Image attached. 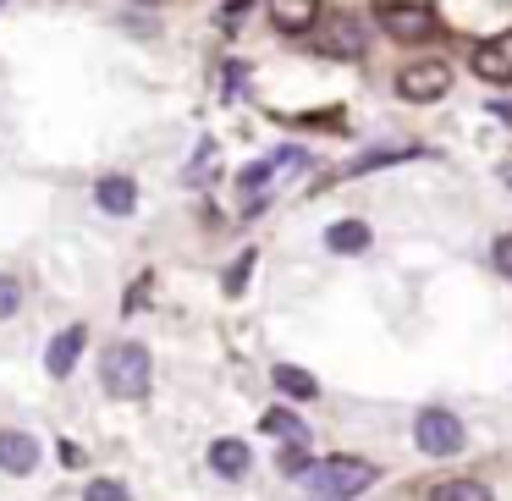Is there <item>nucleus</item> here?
Segmentation results:
<instances>
[{
  "mask_svg": "<svg viewBox=\"0 0 512 501\" xmlns=\"http://www.w3.org/2000/svg\"><path fill=\"white\" fill-rule=\"evenodd\" d=\"M100 386L116 402H144L149 386H155V358H149V347L144 342H111L100 358Z\"/></svg>",
  "mask_w": 512,
  "mask_h": 501,
  "instance_id": "obj_1",
  "label": "nucleus"
},
{
  "mask_svg": "<svg viewBox=\"0 0 512 501\" xmlns=\"http://www.w3.org/2000/svg\"><path fill=\"white\" fill-rule=\"evenodd\" d=\"M375 479H380V468L369 463V457H353V452L325 457L309 474V501H358Z\"/></svg>",
  "mask_w": 512,
  "mask_h": 501,
  "instance_id": "obj_2",
  "label": "nucleus"
},
{
  "mask_svg": "<svg viewBox=\"0 0 512 501\" xmlns=\"http://www.w3.org/2000/svg\"><path fill=\"white\" fill-rule=\"evenodd\" d=\"M468 441L463 419H457L452 408H419L413 413V446H419L430 463H446V457H457Z\"/></svg>",
  "mask_w": 512,
  "mask_h": 501,
  "instance_id": "obj_3",
  "label": "nucleus"
},
{
  "mask_svg": "<svg viewBox=\"0 0 512 501\" xmlns=\"http://www.w3.org/2000/svg\"><path fill=\"white\" fill-rule=\"evenodd\" d=\"M397 94L408 105H435L452 94V67L446 61H408V67L397 72Z\"/></svg>",
  "mask_w": 512,
  "mask_h": 501,
  "instance_id": "obj_4",
  "label": "nucleus"
},
{
  "mask_svg": "<svg viewBox=\"0 0 512 501\" xmlns=\"http://www.w3.org/2000/svg\"><path fill=\"white\" fill-rule=\"evenodd\" d=\"M375 17H380V28H386L391 39H402V45L435 39V12L424 6V0H386Z\"/></svg>",
  "mask_w": 512,
  "mask_h": 501,
  "instance_id": "obj_5",
  "label": "nucleus"
},
{
  "mask_svg": "<svg viewBox=\"0 0 512 501\" xmlns=\"http://www.w3.org/2000/svg\"><path fill=\"white\" fill-rule=\"evenodd\" d=\"M83 347H89V325H61V331L50 336V347H45V375L50 380H67L72 369H78Z\"/></svg>",
  "mask_w": 512,
  "mask_h": 501,
  "instance_id": "obj_6",
  "label": "nucleus"
},
{
  "mask_svg": "<svg viewBox=\"0 0 512 501\" xmlns=\"http://www.w3.org/2000/svg\"><path fill=\"white\" fill-rule=\"evenodd\" d=\"M474 78L485 83H512V34H496V39H479L474 56H468Z\"/></svg>",
  "mask_w": 512,
  "mask_h": 501,
  "instance_id": "obj_7",
  "label": "nucleus"
},
{
  "mask_svg": "<svg viewBox=\"0 0 512 501\" xmlns=\"http://www.w3.org/2000/svg\"><path fill=\"white\" fill-rule=\"evenodd\" d=\"M39 468V441L28 430H0V474L28 479Z\"/></svg>",
  "mask_w": 512,
  "mask_h": 501,
  "instance_id": "obj_8",
  "label": "nucleus"
},
{
  "mask_svg": "<svg viewBox=\"0 0 512 501\" xmlns=\"http://www.w3.org/2000/svg\"><path fill=\"white\" fill-rule=\"evenodd\" d=\"M364 45H369V34H364L358 17H336V23L320 34V56H336V61H358Z\"/></svg>",
  "mask_w": 512,
  "mask_h": 501,
  "instance_id": "obj_9",
  "label": "nucleus"
},
{
  "mask_svg": "<svg viewBox=\"0 0 512 501\" xmlns=\"http://www.w3.org/2000/svg\"><path fill=\"white\" fill-rule=\"evenodd\" d=\"M204 463H210V474H221V479H243L248 468H254V452H248V441H237V435H221Z\"/></svg>",
  "mask_w": 512,
  "mask_h": 501,
  "instance_id": "obj_10",
  "label": "nucleus"
},
{
  "mask_svg": "<svg viewBox=\"0 0 512 501\" xmlns=\"http://www.w3.org/2000/svg\"><path fill=\"white\" fill-rule=\"evenodd\" d=\"M270 177H276V166L270 160H254V166H243L237 171V193H243V215H265V204H270Z\"/></svg>",
  "mask_w": 512,
  "mask_h": 501,
  "instance_id": "obj_11",
  "label": "nucleus"
},
{
  "mask_svg": "<svg viewBox=\"0 0 512 501\" xmlns=\"http://www.w3.org/2000/svg\"><path fill=\"white\" fill-rule=\"evenodd\" d=\"M270 23L281 34H309L320 23V0H270Z\"/></svg>",
  "mask_w": 512,
  "mask_h": 501,
  "instance_id": "obj_12",
  "label": "nucleus"
},
{
  "mask_svg": "<svg viewBox=\"0 0 512 501\" xmlns=\"http://www.w3.org/2000/svg\"><path fill=\"white\" fill-rule=\"evenodd\" d=\"M94 204L105 215H133L138 210V182L133 177H100L94 182Z\"/></svg>",
  "mask_w": 512,
  "mask_h": 501,
  "instance_id": "obj_13",
  "label": "nucleus"
},
{
  "mask_svg": "<svg viewBox=\"0 0 512 501\" xmlns=\"http://www.w3.org/2000/svg\"><path fill=\"white\" fill-rule=\"evenodd\" d=\"M369 243H375V232H369L364 221H331L325 226V248H331V254H369Z\"/></svg>",
  "mask_w": 512,
  "mask_h": 501,
  "instance_id": "obj_14",
  "label": "nucleus"
},
{
  "mask_svg": "<svg viewBox=\"0 0 512 501\" xmlns=\"http://www.w3.org/2000/svg\"><path fill=\"white\" fill-rule=\"evenodd\" d=\"M270 380H276V391H281V397H292V402H314V397H320V380H314L309 369H298V364H276V369H270Z\"/></svg>",
  "mask_w": 512,
  "mask_h": 501,
  "instance_id": "obj_15",
  "label": "nucleus"
},
{
  "mask_svg": "<svg viewBox=\"0 0 512 501\" xmlns=\"http://www.w3.org/2000/svg\"><path fill=\"white\" fill-rule=\"evenodd\" d=\"M419 155V144H397V149H369V155H358L353 166H342L336 177H364V171H380V166H397V160H413Z\"/></svg>",
  "mask_w": 512,
  "mask_h": 501,
  "instance_id": "obj_16",
  "label": "nucleus"
},
{
  "mask_svg": "<svg viewBox=\"0 0 512 501\" xmlns=\"http://www.w3.org/2000/svg\"><path fill=\"white\" fill-rule=\"evenodd\" d=\"M314 468H320V463H314V452H309L303 441H287V446H281V457H276V474H281V479H309Z\"/></svg>",
  "mask_w": 512,
  "mask_h": 501,
  "instance_id": "obj_17",
  "label": "nucleus"
},
{
  "mask_svg": "<svg viewBox=\"0 0 512 501\" xmlns=\"http://www.w3.org/2000/svg\"><path fill=\"white\" fill-rule=\"evenodd\" d=\"M424 501H496V496H490V485H479V479H441Z\"/></svg>",
  "mask_w": 512,
  "mask_h": 501,
  "instance_id": "obj_18",
  "label": "nucleus"
},
{
  "mask_svg": "<svg viewBox=\"0 0 512 501\" xmlns=\"http://www.w3.org/2000/svg\"><path fill=\"white\" fill-rule=\"evenodd\" d=\"M265 430L270 435H292V441H303V435H309V430H303V419H298V413H287V408H270L265 413Z\"/></svg>",
  "mask_w": 512,
  "mask_h": 501,
  "instance_id": "obj_19",
  "label": "nucleus"
},
{
  "mask_svg": "<svg viewBox=\"0 0 512 501\" xmlns=\"http://www.w3.org/2000/svg\"><path fill=\"white\" fill-rule=\"evenodd\" d=\"M17 309H23V281L12 270H0V320H12Z\"/></svg>",
  "mask_w": 512,
  "mask_h": 501,
  "instance_id": "obj_20",
  "label": "nucleus"
},
{
  "mask_svg": "<svg viewBox=\"0 0 512 501\" xmlns=\"http://www.w3.org/2000/svg\"><path fill=\"white\" fill-rule=\"evenodd\" d=\"M83 501H133V490H127L122 479H89Z\"/></svg>",
  "mask_w": 512,
  "mask_h": 501,
  "instance_id": "obj_21",
  "label": "nucleus"
},
{
  "mask_svg": "<svg viewBox=\"0 0 512 501\" xmlns=\"http://www.w3.org/2000/svg\"><path fill=\"white\" fill-rule=\"evenodd\" d=\"M270 166H276V177H281V171H309L314 160H309V149L287 144V149H276V155H270Z\"/></svg>",
  "mask_w": 512,
  "mask_h": 501,
  "instance_id": "obj_22",
  "label": "nucleus"
},
{
  "mask_svg": "<svg viewBox=\"0 0 512 501\" xmlns=\"http://www.w3.org/2000/svg\"><path fill=\"white\" fill-rule=\"evenodd\" d=\"M248 276H254V248H248V254H237V265L226 270V298H237V292L248 287Z\"/></svg>",
  "mask_w": 512,
  "mask_h": 501,
  "instance_id": "obj_23",
  "label": "nucleus"
},
{
  "mask_svg": "<svg viewBox=\"0 0 512 501\" xmlns=\"http://www.w3.org/2000/svg\"><path fill=\"white\" fill-rule=\"evenodd\" d=\"M490 265H496V270H501V276H507V281H512V232H501V237H496V243H490Z\"/></svg>",
  "mask_w": 512,
  "mask_h": 501,
  "instance_id": "obj_24",
  "label": "nucleus"
},
{
  "mask_svg": "<svg viewBox=\"0 0 512 501\" xmlns=\"http://www.w3.org/2000/svg\"><path fill=\"white\" fill-rule=\"evenodd\" d=\"M210 171H215V144H199V155H193V166H188V182L210 177Z\"/></svg>",
  "mask_w": 512,
  "mask_h": 501,
  "instance_id": "obj_25",
  "label": "nucleus"
},
{
  "mask_svg": "<svg viewBox=\"0 0 512 501\" xmlns=\"http://www.w3.org/2000/svg\"><path fill=\"white\" fill-rule=\"evenodd\" d=\"M56 452H61V463H67V468H83V463H89V457H83V446H72V441H61Z\"/></svg>",
  "mask_w": 512,
  "mask_h": 501,
  "instance_id": "obj_26",
  "label": "nucleus"
}]
</instances>
